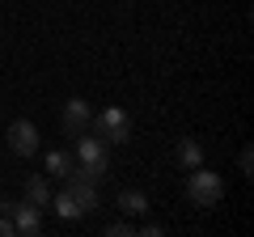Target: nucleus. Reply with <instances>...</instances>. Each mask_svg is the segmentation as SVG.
Returning a JSON list of instances; mask_svg holds the SVG:
<instances>
[{
	"label": "nucleus",
	"instance_id": "nucleus-1",
	"mask_svg": "<svg viewBox=\"0 0 254 237\" xmlns=\"http://www.w3.org/2000/svg\"><path fill=\"white\" fill-rule=\"evenodd\" d=\"M106 140H98V136H76V165H72V174L76 178H85V182H102V174H106V165H110V153H106Z\"/></svg>",
	"mask_w": 254,
	"mask_h": 237
},
{
	"label": "nucleus",
	"instance_id": "nucleus-2",
	"mask_svg": "<svg viewBox=\"0 0 254 237\" xmlns=\"http://www.w3.org/2000/svg\"><path fill=\"white\" fill-rule=\"evenodd\" d=\"M187 195L195 208H216L220 199H225V178L212 170H203V165H195V170H187Z\"/></svg>",
	"mask_w": 254,
	"mask_h": 237
},
{
	"label": "nucleus",
	"instance_id": "nucleus-3",
	"mask_svg": "<svg viewBox=\"0 0 254 237\" xmlns=\"http://www.w3.org/2000/svg\"><path fill=\"white\" fill-rule=\"evenodd\" d=\"M89 127H93V136L106 140V144H123V140L131 136V118H127V110L106 106V110H102V115L89 123Z\"/></svg>",
	"mask_w": 254,
	"mask_h": 237
},
{
	"label": "nucleus",
	"instance_id": "nucleus-4",
	"mask_svg": "<svg viewBox=\"0 0 254 237\" xmlns=\"http://www.w3.org/2000/svg\"><path fill=\"white\" fill-rule=\"evenodd\" d=\"M89 123H93V106L85 98H68L64 102V115H60V127L68 131V136H85V131H89Z\"/></svg>",
	"mask_w": 254,
	"mask_h": 237
},
{
	"label": "nucleus",
	"instance_id": "nucleus-5",
	"mask_svg": "<svg viewBox=\"0 0 254 237\" xmlns=\"http://www.w3.org/2000/svg\"><path fill=\"white\" fill-rule=\"evenodd\" d=\"M9 148L17 157H34L38 153V127L30 118H13L9 123Z\"/></svg>",
	"mask_w": 254,
	"mask_h": 237
},
{
	"label": "nucleus",
	"instance_id": "nucleus-6",
	"mask_svg": "<svg viewBox=\"0 0 254 237\" xmlns=\"http://www.w3.org/2000/svg\"><path fill=\"white\" fill-rule=\"evenodd\" d=\"M13 229L17 233H26V237H34V233H43V212L34 208V203H13Z\"/></svg>",
	"mask_w": 254,
	"mask_h": 237
},
{
	"label": "nucleus",
	"instance_id": "nucleus-7",
	"mask_svg": "<svg viewBox=\"0 0 254 237\" xmlns=\"http://www.w3.org/2000/svg\"><path fill=\"white\" fill-rule=\"evenodd\" d=\"M68 195L76 199L81 212H98V182H85L76 174H68Z\"/></svg>",
	"mask_w": 254,
	"mask_h": 237
},
{
	"label": "nucleus",
	"instance_id": "nucleus-8",
	"mask_svg": "<svg viewBox=\"0 0 254 237\" xmlns=\"http://www.w3.org/2000/svg\"><path fill=\"white\" fill-rule=\"evenodd\" d=\"M174 161H178L182 170H195V165H203V144H199V140H178V148H174Z\"/></svg>",
	"mask_w": 254,
	"mask_h": 237
},
{
	"label": "nucleus",
	"instance_id": "nucleus-9",
	"mask_svg": "<svg viewBox=\"0 0 254 237\" xmlns=\"http://www.w3.org/2000/svg\"><path fill=\"white\" fill-rule=\"evenodd\" d=\"M47 208H55V216H60V220H68V225L85 216V212L76 208V199H72V195H68V186H64L60 195H51V203H47Z\"/></svg>",
	"mask_w": 254,
	"mask_h": 237
},
{
	"label": "nucleus",
	"instance_id": "nucleus-10",
	"mask_svg": "<svg viewBox=\"0 0 254 237\" xmlns=\"http://www.w3.org/2000/svg\"><path fill=\"white\" fill-rule=\"evenodd\" d=\"M72 165H76V157L64 153V148H51V153H47V174H55V178H68Z\"/></svg>",
	"mask_w": 254,
	"mask_h": 237
},
{
	"label": "nucleus",
	"instance_id": "nucleus-11",
	"mask_svg": "<svg viewBox=\"0 0 254 237\" xmlns=\"http://www.w3.org/2000/svg\"><path fill=\"white\" fill-rule=\"evenodd\" d=\"M26 203H34V208H47V203H51V186H47L43 174H34L26 182Z\"/></svg>",
	"mask_w": 254,
	"mask_h": 237
},
{
	"label": "nucleus",
	"instance_id": "nucleus-12",
	"mask_svg": "<svg viewBox=\"0 0 254 237\" xmlns=\"http://www.w3.org/2000/svg\"><path fill=\"white\" fill-rule=\"evenodd\" d=\"M119 208H123V216L131 220V216H144L148 212V199L140 191H119Z\"/></svg>",
	"mask_w": 254,
	"mask_h": 237
},
{
	"label": "nucleus",
	"instance_id": "nucleus-13",
	"mask_svg": "<svg viewBox=\"0 0 254 237\" xmlns=\"http://www.w3.org/2000/svg\"><path fill=\"white\" fill-rule=\"evenodd\" d=\"M136 229H131V220H115V225H106V237H131Z\"/></svg>",
	"mask_w": 254,
	"mask_h": 237
},
{
	"label": "nucleus",
	"instance_id": "nucleus-14",
	"mask_svg": "<svg viewBox=\"0 0 254 237\" xmlns=\"http://www.w3.org/2000/svg\"><path fill=\"white\" fill-rule=\"evenodd\" d=\"M237 165H242V174L250 178V174H254V148H242V157H237Z\"/></svg>",
	"mask_w": 254,
	"mask_h": 237
},
{
	"label": "nucleus",
	"instance_id": "nucleus-15",
	"mask_svg": "<svg viewBox=\"0 0 254 237\" xmlns=\"http://www.w3.org/2000/svg\"><path fill=\"white\" fill-rule=\"evenodd\" d=\"M0 237H17V229H13V216H0Z\"/></svg>",
	"mask_w": 254,
	"mask_h": 237
},
{
	"label": "nucleus",
	"instance_id": "nucleus-16",
	"mask_svg": "<svg viewBox=\"0 0 254 237\" xmlns=\"http://www.w3.org/2000/svg\"><path fill=\"white\" fill-rule=\"evenodd\" d=\"M0 216H13V203L9 199H0Z\"/></svg>",
	"mask_w": 254,
	"mask_h": 237
}]
</instances>
